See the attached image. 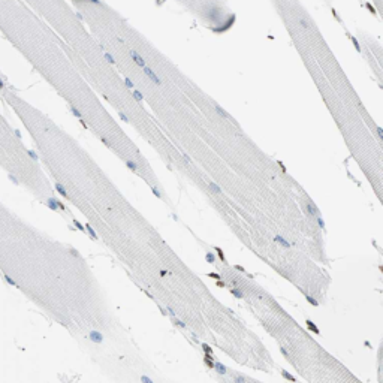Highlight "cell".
Here are the masks:
<instances>
[{"label":"cell","instance_id":"6da1fadb","mask_svg":"<svg viewBox=\"0 0 383 383\" xmlns=\"http://www.w3.org/2000/svg\"><path fill=\"white\" fill-rule=\"evenodd\" d=\"M0 169L17 186L32 192L53 209L63 208L53 195L47 178L42 174L37 157L27 148L21 135L0 109Z\"/></svg>","mask_w":383,"mask_h":383},{"label":"cell","instance_id":"7a4b0ae2","mask_svg":"<svg viewBox=\"0 0 383 383\" xmlns=\"http://www.w3.org/2000/svg\"><path fill=\"white\" fill-rule=\"evenodd\" d=\"M90 338L93 340V341H96V343H100L102 341V335L99 334V332H90Z\"/></svg>","mask_w":383,"mask_h":383},{"label":"cell","instance_id":"3957f363","mask_svg":"<svg viewBox=\"0 0 383 383\" xmlns=\"http://www.w3.org/2000/svg\"><path fill=\"white\" fill-rule=\"evenodd\" d=\"M3 279H5V281H6L8 284H11V286H15V281H14V280H12L11 277L8 276V274H3Z\"/></svg>","mask_w":383,"mask_h":383}]
</instances>
